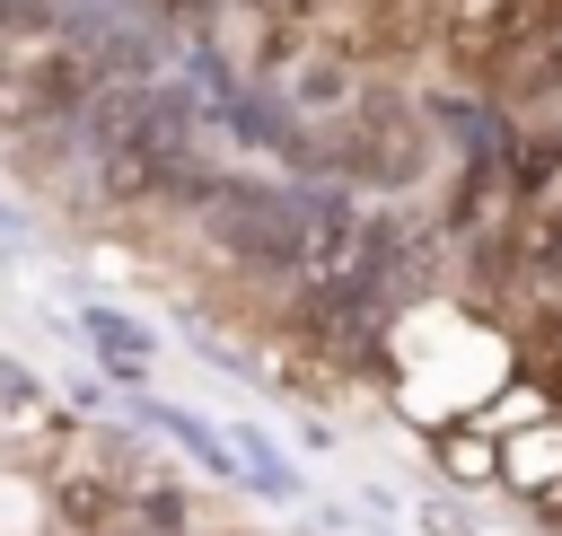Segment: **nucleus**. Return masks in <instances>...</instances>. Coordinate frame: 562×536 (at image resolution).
Wrapping results in <instances>:
<instances>
[{
  "label": "nucleus",
  "instance_id": "obj_1",
  "mask_svg": "<svg viewBox=\"0 0 562 536\" xmlns=\"http://www.w3.org/2000/svg\"><path fill=\"white\" fill-rule=\"evenodd\" d=\"M88 141H97L105 193H123V202H149V193H176V185H193V193L211 185V176H193V132H184V114L167 97H114Z\"/></svg>",
  "mask_w": 562,
  "mask_h": 536
},
{
  "label": "nucleus",
  "instance_id": "obj_2",
  "mask_svg": "<svg viewBox=\"0 0 562 536\" xmlns=\"http://www.w3.org/2000/svg\"><path fill=\"white\" fill-rule=\"evenodd\" d=\"M202 220L255 272H290L299 264V193H272V185H202Z\"/></svg>",
  "mask_w": 562,
  "mask_h": 536
},
{
  "label": "nucleus",
  "instance_id": "obj_3",
  "mask_svg": "<svg viewBox=\"0 0 562 536\" xmlns=\"http://www.w3.org/2000/svg\"><path fill=\"white\" fill-rule=\"evenodd\" d=\"M88 334H97V351H105L114 369H140V360H149V334H140V325H123L114 308H88Z\"/></svg>",
  "mask_w": 562,
  "mask_h": 536
},
{
  "label": "nucleus",
  "instance_id": "obj_4",
  "mask_svg": "<svg viewBox=\"0 0 562 536\" xmlns=\"http://www.w3.org/2000/svg\"><path fill=\"white\" fill-rule=\"evenodd\" d=\"M527 264H536L544 281H562V211H544V220L527 228Z\"/></svg>",
  "mask_w": 562,
  "mask_h": 536
},
{
  "label": "nucleus",
  "instance_id": "obj_5",
  "mask_svg": "<svg viewBox=\"0 0 562 536\" xmlns=\"http://www.w3.org/2000/svg\"><path fill=\"white\" fill-rule=\"evenodd\" d=\"M149 9H167V18H202L211 0H149Z\"/></svg>",
  "mask_w": 562,
  "mask_h": 536
},
{
  "label": "nucleus",
  "instance_id": "obj_6",
  "mask_svg": "<svg viewBox=\"0 0 562 536\" xmlns=\"http://www.w3.org/2000/svg\"><path fill=\"white\" fill-rule=\"evenodd\" d=\"M246 9H290V0H246Z\"/></svg>",
  "mask_w": 562,
  "mask_h": 536
}]
</instances>
